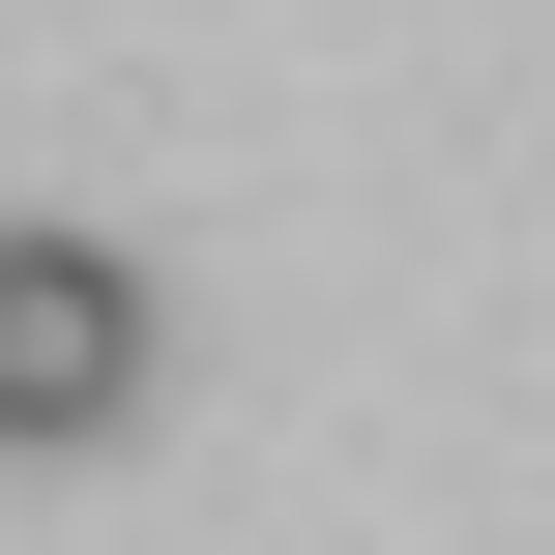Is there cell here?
<instances>
[{"mask_svg":"<svg viewBox=\"0 0 555 555\" xmlns=\"http://www.w3.org/2000/svg\"><path fill=\"white\" fill-rule=\"evenodd\" d=\"M146 380H176L146 263H117V234H0V468H88Z\"/></svg>","mask_w":555,"mask_h":555,"instance_id":"6da1fadb","label":"cell"}]
</instances>
